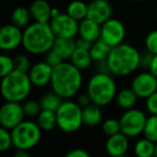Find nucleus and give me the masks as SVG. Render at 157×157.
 I'll return each mask as SVG.
<instances>
[{"label":"nucleus","instance_id":"6ab92c4d","mask_svg":"<svg viewBox=\"0 0 157 157\" xmlns=\"http://www.w3.org/2000/svg\"><path fill=\"white\" fill-rule=\"evenodd\" d=\"M53 50L57 52L63 60L71 58L72 54L76 50V41L74 39H65V38H56L53 45Z\"/></svg>","mask_w":157,"mask_h":157},{"label":"nucleus","instance_id":"c85d7f7f","mask_svg":"<svg viewBox=\"0 0 157 157\" xmlns=\"http://www.w3.org/2000/svg\"><path fill=\"white\" fill-rule=\"evenodd\" d=\"M143 135L148 140L157 143V115H150L147 117Z\"/></svg>","mask_w":157,"mask_h":157},{"label":"nucleus","instance_id":"a18cd8bd","mask_svg":"<svg viewBox=\"0 0 157 157\" xmlns=\"http://www.w3.org/2000/svg\"><path fill=\"white\" fill-rule=\"evenodd\" d=\"M154 157H157V143H156V150H155V156Z\"/></svg>","mask_w":157,"mask_h":157},{"label":"nucleus","instance_id":"6e6552de","mask_svg":"<svg viewBox=\"0 0 157 157\" xmlns=\"http://www.w3.org/2000/svg\"><path fill=\"white\" fill-rule=\"evenodd\" d=\"M147 117L145 113L140 109L126 110L120 117L121 132L128 138L138 137L143 133Z\"/></svg>","mask_w":157,"mask_h":157},{"label":"nucleus","instance_id":"72a5a7b5","mask_svg":"<svg viewBox=\"0 0 157 157\" xmlns=\"http://www.w3.org/2000/svg\"><path fill=\"white\" fill-rule=\"evenodd\" d=\"M14 58V65H15V70L16 71L25 72V73H28L29 70L31 68L30 60L29 58L24 54L16 55Z\"/></svg>","mask_w":157,"mask_h":157},{"label":"nucleus","instance_id":"0eeeda50","mask_svg":"<svg viewBox=\"0 0 157 157\" xmlns=\"http://www.w3.org/2000/svg\"><path fill=\"white\" fill-rule=\"evenodd\" d=\"M13 146L16 150L29 151L41 140L42 129L33 121H24L11 130Z\"/></svg>","mask_w":157,"mask_h":157},{"label":"nucleus","instance_id":"bb28decb","mask_svg":"<svg viewBox=\"0 0 157 157\" xmlns=\"http://www.w3.org/2000/svg\"><path fill=\"white\" fill-rule=\"evenodd\" d=\"M63 99L56 94L55 92H48L44 94L40 99V105L42 110H48V111L56 112L60 105L63 103Z\"/></svg>","mask_w":157,"mask_h":157},{"label":"nucleus","instance_id":"39448f33","mask_svg":"<svg viewBox=\"0 0 157 157\" xmlns=\"http://www.w3.org/2000/svg\"><path fill=\"white\" fill-rule=\"evenodd\" d=\"M33 86L28 73L15 70L1 80V95L6 101L23 102L26 101Z\"/></svg>","mask_w":157,"mask_h":157},{"label":"nucleus","instance_id":"f8f14e48","mask_svg":"<svg viewBox=\"0 0 157 157\" xmlns=\"http://www.w3.org/2000/svg\"><path fill=\"white\" fill-rule=\"evenodd\" d=\"M131 88L139 98L147 99L157 92V78L150 71H142L133 78Z\"/></svg>","mask_w":157,"mask_h":157},{"label":"nucleus","instance_id":"412c9836","mask_svg":"<svg viewBox=\"0 0 157 157\" xmlns=\"http://www.w3.org/2000/svg\"><path fill=\"white\" fill-rule=\"evenodd\" d=\"M93 61L94 60L92 58L90 50H84V48H76V50L74 51L71 58H70V63L75 66L81 71L82 70L88 69L92 66Z\"/></svg>","mask_w":157,"mask_h":157},{"label":"nucleus","instance_id":"7c9ffc66","mask_svg":"<svg viewBox=\"0 0 157 157\" xmlns=\"http://www.w3.org/2000/svg\"><path fill=\"white\" fill-rule=\"evenodd\" d=\"M102 131L108 136H114L121 132V123L120 120L116 118H107L102 122Z\"/></svg>","mask_w":157,"mask_h":157},{"label":"nucleus","instance_id":"c756f323","mask_svg":"<svg viewBox=\"0 0 157 157\" xmlns=\"http://www.w3.org/2000/svg\"><path fill=\"white\" fill-rule=\"evenodd\" d=\"M15 71V65H14V58L10 57L9 55H1L0 56V76L5 78Z\"/></svg>","mask_w":157,"mask_h":157},{"label":"nucleus","instance_id":"20e7f679","mask_svg":"<svg viewBox=\"0 0 157 157\" xmlns=\"http://www.w3.org/2000/svg\"><path fill=\"white\" fill-rule=\"evenodd\" d=\"M86 93L90 96L93 103L105 107L116 98L117 88L111 74L97 72L90 78Z\"/></svg>","mask_w":157,"mask_h":157},{"label":"nucleus","instance_id":"49530a36","mask_svg":"<svg viewBox=\"0 0 157 157\" xmlns=\"http://www.w3.org/2000/svg\"><path fill=\"white\" fill-rule=\"evenodd\" d=\"M132 1H136V2H141V1H145V0H132Z\"/></svg>","mask_w":157,"mask_h":157},{"label":"nucleus","instance_id":"c9c22d12","mask_svg":"<svg viewBox=\"0 0 157 157\" xmlns=\"http://www.w3.org/2000/svg\"><path fill=\"white\" fill-rule=\"evenodd\" d=\"M45 61L50 66H52L53 68H55V67H57V66L60 65V63H63L65 60L61 58L60 55H59L58 53L55 52V51L52 48V50L48 51V52L45 54Z\"/></svg>","mask_w":157,"mask_h":157},{"label":"nucleus","instance_id":"37998d69","mask_svg":"<svg viewBox=\"0 0 157 157\" xmlns=\"http://www.w3.org/2000/svg\"><path fill=\"white\" fill-rule=\"evenodd\" d=\"M13 157H31V156H30V154L28 153V151L16 150V152L14 153Z\"/></svg>","mask_w":157,"mask_h":157},{"label":"nucleus","instance_id":"9d476101","mask_svg":"<svg viewBox=\"0 0 157 157\" xmlns=\"http://www.w3.org/2000/svg\"><path fill=\"white\" fill-rule=\"evenodd\" d=\"M25 116L26 115L22 103L6 101L0 109V124L2 128L12 130L24 122Z\"/></svg>","mask_w":157,"mask_h":157},{"label":"nucleus","instance_id":"b1692460","mask_svg":"<svg viewBox=\"0 0 157 157\" xmlns=\"http://www.w3.org/2000/svg\"><path fill=\"white\" fill-rule=\"evenodd\" d=\"M37 124L42 129V131H52L56 127L57 124V116L56 112L48 111V110H42L41 113L37 117Z\"/></svg>","mask_w":157,"mask_h":157},{"label":"nucleus","instance_id":"a211bd4d","mask_svg":"<svg viewBox=\"0 0 157 157\" xmlns=\"http://www.w3.org/2000/svg\"><path fill=\"white\" fill-rule=\"evenodd\" d=\"M100 35L101 25L90 18L86 17L78 24V38H82V39H85L94 43L100 39Z\"/></svg>","mask_w":157,"mask_h":157},{"label":"nucleus","instance_id":"4c0bfd02","mask_svg":"<svg viewBox=\"0 0 157 157\" xmlns=\"http://www.w3.org/2000/svg\"><path fill=\"white\" fill-rule=\"evenodd\" d=\"M153 57H154V55L148 52V51H146V52H144V53H141V56H140V67L148 69L151 63H152Z\"/></svg>","mask_w":157,"mask_h":157},{"label":"nucleus","instance_id":"58836bf2","mask_svg":"<svg viewBox=\"0 0 157 157\" xmlns=\"http://www.w3.org/2000/svg\"><path fill=\"white\" fill-rule=\"evenodd\" d=\"M76 102L78 103V105L81 108H85V107H87V105H92L93 100L87 93H82V94L78 95V101H76Z\"/></svg>","mask_w":157,"mask_h":157},{"label":"nucleus","instance_id":"f704fd0d","mask_svg":"<svg viewBox=\"0 0 157 157\" xmlns=\"http://www.w3.org/2000/svg\"><path fill=\"white\" fill-rule=\"evenodd\" d=\"M145 48L153 55H157V29L148 33L145 37Z\"/></svg>","mask_w":157,"mask_h":157},{"label":"nucleus","instance_id":"79ce46f5","mask_svg":"<svg viewBox=\"0 0 157 157\" xmlns=\"http://www.w3.org/2000/svg\"><path fill=\"white\" fill-rule=\"evenodd\" d=\"M148 71L157 78V55H154V57H153L152 63H151L150 68H148Z\"/></svg>","mask_w":157,"mask_h":157},{"label":"nucleus","instance_id":"c03bdc74","mask_svg":"<svg viewBox=\"0 0 157 157\" xmlns=\"http://www.w3.org/2000/svg\"><path fill=\"white\" fill-rule=\"evenodd\" d=\"M61 12L59 11L57 8H53L52 9V18H54V17H56V16H58L59 14H60Z\"/></svg>","mask_w":157,"mask_h":157},{"label":"nucleus","instance_id":"a878e982","mask_svg":"<svg viewBox=\"0 0 157 157\" xmlns=\"http://www.w3.org/2000/svg\"><path fill=\"white\" fill-rule=\"evenodd\" d=\"M111 46H109L105 42H103L101 39H99L93 43L90 52V55H92L93 60L96 61V63H100V61L107 60L110 53H111Z\"/></svg>","mask_w":157,"mask_h":157},{"label":"nucleus","instance_id":"cd10ccee","mask_svg":"<svg viewBox=\"0 0 157 157\" xmlns=\"http://www.w3.org/2000/svg\"><path fill=\"white\" fill-rule=\"evenodd\" d=\"M30 11L25 7H17L13 10L11 14L12 24L17 26L18 28H26L30 22Z\"/></svg>","mask_w":157,"mask_h":157},{"label":"nucleus","instance_id":"f257e3e1","mask_svg":"<svg viewBox=\"0 0 157 157\" xmlns=\"http://www.w3.org/2000/svg\"><path fill=\"white\" fill-rule=\"evenodd\" d=\"M83 84V76L80 69L70 61H63L53 69L51 81L52 90L60 96L63 100L76 96Z\"/></svg>","mask_w":157,"mask_h":157},{"label":"nucleus","instance_id":"1a4fd4ad","mask_svg":"<svg viewBox=\"0 0 157 157\" xmlns=\"http://www.w3.org/2000/svg\"><path fill=\"white\" fill-rule=\"evenodd\" d=\"M48 24L56 38L74 39L76 36H78L80 23L67 13H60L58 16L52 18Z\"/></svg>","mask_w":157,"mask_h":157},{"label":"nucleus","instance_id":"7ed1b4c3","mask_svg":"<svg viewBox=\"0 0 157 157\" xmlns=\"http://www.w3.org/2000/svg\"><path fill=\"white\" fill-rule=\"evenodd\" d=\"M141 53L131 44L122 43L112 48L107 59L111 74L116 76H127L140 67Z\"/></svg>","mask_w":157,"mask_h":157},{"label":"nucleus","instance_id":"393cba45","mask_svg":"<svg viewBox=\"0 0 157 157\" xmlns=\"http://www.w3.org/2000/svg\"><path fill=\"white\" fill-rule=\"evenodd\" d=\"M156 143L144 137L138 140L133 146V153L137 157H154Z\"/></svg>","mask_w":157,"mask_h":157},{"label":"nucleus","instance_id":"f3484780","mask_svg":"<svg viewBox=\"0 0 157 157\" xmlns=\"http://www.w3.org/2000/svg\"><path fill=\"white\" fill-rule=\"evenodd\" d=\"M52 9L46 0H33L29 7L31 18L38 23H50L52 20Z\"/></svg>","mask_w":157,"mask_h":157},{"label":"nucleus","instance_id":"4468645a","mask_svg":"<svg viewBox=\"0 0 157 157\" xmlns=\"http://www.w3.org/2000/svg\"><path fill=\"white\" fill-rule=\"evenodd\" d=\"M113 8L109 0H92L88 3L87 18L95 21L102 25L110 18H112Z\"/></svg>","mask_w":157,"mask_h":157},{"label":"nucleus","instance_id":"ddd939ff","mask_svg":"<svg viewBox=\"0 0 157 157\" xmlns=\"http://www.w3.org/2000/svg\"><path fill=\"white\" fill-rule=\"evenodd\" d=\"M23 44V31L13 24H8L0 29V48L5 52L14 51Z\"/></svg>","mask_w":157,"mask_h":157},{"label":"nucleus","instance_id":"423d86ee","mask_svg":"<svg viewBox=\"0 0 157 157\" xmlns=\"http://www.w3.org/2000/svg\"><path fill=\"white\" fill-rule=\"evenodd\" d=\"M56 116L58 128L63 132H75L83 125V109L70 99L63 101L56 111Z\"/></svg>","mask_w":157,"mask_h":157},{"label":"nucleus","instance_id":"f03ea898","mask_svg":"<svg viewBox=\"0 0 157 157\" xmlns=\"http://www.w3.org/2000/svg\"><path fill=\"white\" fill-rule=\"evenodd\" d=\"M55 40L56 37L48 23L33 22L23 31L22 46L27 53L42 55L52 50Z\"/></svg>","mask_w":157,"mask_h":157},{"label":"nucleus","instance_id":"a19ab883","mask_svg":"<svg viewBox=\"0 0 157 157\" xmlns=\"http://www.w3.org/2000/svg\"><path fill=\"white\" fill-rule=\"evenodd\" d=\"M76 41V48H84V50H90L92 48L93 43L85 39H82V38H78Z\"/></svg>","mask_w":157,"mask_h":157},{"label":"nucleus","instance_id":"2eb2a0df","mask_svg":"<svg viewBox=\"0 0 157 157\" xmlns=\"http://www.w3.org/2000/svg\"><path fill=\"white\" fill-rule=\"evenodd\" d=\"M53 69L54 68L48 65L46 61H39L31 66L28 75L33 85L36 87H43V86L51 84Z\"/></svg>","mask_w":157,"mask_h":157},{"label":"nucleus","instance_id":"4be33fe9","mask_svg":"<svg viewBox=\"0 0 157 157\" xmlns=\"http://www.w3.org/2000/svg\"><path fill=\"white\" fill-rule=\"evenodd\" d=\"M138 98L139 97L137 96V94L130 87V88H124L121 92H118L117 95H116L115 100L118 107L126 111V110L133 109L135 108V105H137Z\"/></svg>","mask_w":157,"mask_h":157},{"label":"nucleus","instance_id":"ea45409f","mask_svg":"<svg viewBox=\"0 0 157 157\" xmlns=\"http://www.w3.org/2000/svg\"><path fill=\"white\" fill-rule=\"evenodd\" d=\"M65 157H90V153L87 151L83 150V148H73V150L69 151Z\"/></svg>","mask_w":157,"mask_h":157},{"label":"nucleus","instance_id":"09e8293b","mask_svg":"<svg viewBox=\"0 0 157 157\" xmlns=\"http://www.w3.org/2000/svg\"><path fill=\"white\" fill-rule=\"evenodd\" d=\"M155 15H156V18H157V7H156V10H155Z\"/></svg>","mask_w":157,"mask_h":157},{"label":"nucleus","instance_id":"de8ad7c7","mask_svg":"<svg viewBox=\"0 0 157 157\" xmlns=\"http://www.w3.org/2000/svg\"><path fill=\"white\" fill-rule=\"evenodd\" d=\"M118 157H130V156H128L127 154H125V155H122V156H118Z\"/></svg>","mask_w":157,"mask_h":157},{"label":"nucleus","instance_id":"aec40b11","mask_svg":"<svg viewBox=\"0 0 157 157\" xmlns=\"http://www.w3.org/2000/svg\"><path fill=\"white\" fill-rule=\"evenodd\" d=\"M83 109V124L86 126L94 127L102 122V112L101 107L92 103Z\"/></svg>","mask_w":157,"mask_h":157},{"label":"nucleus","instance_id":"e433bc0d","mask_svg":"<svg viewBox=\"0 0 157 157\" xmlns=\"http://www.w3.org/2000/svg\"><path fill=\"white\" fill-rule=\"evenodd\" d=\"M145 108L150 115H157V92L145 99Z\"/></svg>","mask_w":157,"mask_h":157},{"label":"nucleus","instance_id":"5701e85b","mask_svg":"<svg viewBox=\"0 0 157 157\" xmlns=\"http://www.w3.org/2000/svg\"><path fill=\"white\" fill-rule=\"evenodd\" d=\"M87 10L88 5H86L82 0H72L71 2L67 6L66 13L69 14L72 18L78 21V23L85 20L87 17Z\"/></svg>","mask_w":157,"mask_h":157},{"label":"nucleus","instance_id":"2f4dec72","mask_svg":"<svg viewBox=\"0 0 157 157\" xmlns=\"http://www.w3.org/2000/svg\"><path fill=\"white\" fill-rule=\"evenodd\" d=\"M23 108L27 117H38V115L42 111L40 101L36 100H26L23 103Z\"/></svg>","mask_w":157,"mask_h":157},{"label":"nucleus","instance_id":"473e14b6","mask_svg":"<svg viewBox=\"0 0 157 157\" xmlns=\"http://www.w3.org/2000/svg\"><path fill=\"white\" fill-rule=\"evenodd\" d=\"M13 146V139H12L11 130L6 128H0V151L7 152Z\"/></svg>","mask_w":157,"mask_h":157},{"label":"nucleus","instance_id":"9b49d317","mask_svg":"<svg viewBox=\"0 0 157 157\" xmlns=\"http://www.w3.org/2000/svg\"><path fill=\"white\" fill-rule=\"evenodd\" d=\"M126 37V28L125 25L117 18H110L101 25L100 39L111 48L124 43Z\"/></svg>","mask_w":157,"mask_h":157},{"label":"nucleus","instance_id":"dca6fc26","mask_svg":"<svg viewBox=\"0 0 157 157\" xmlns=\"http://www.w3.org/2000/svg\"><path fill=\"white\" fill-rule=\"evenodd\" d=\"M129 148V138L123 132L110 136L105 142V151L111 157L125 155Z\"/></svg>","mask_w":157,"mask_h":157}]
</instances>
